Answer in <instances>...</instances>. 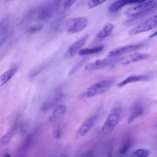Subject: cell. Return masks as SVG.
Wrapping results in <instances>:
<instances>
[{
	"mask_svg": "<svg viewBox=\"0 0 157 157\" xmlns=\"http://www.w3.org/2000/svg\"><path fill=\"white\" fill-rule=\"evenodd\" d=\"M122 112V108L117 107L113 108L109 114L102 128L103 133H111L118 123Z\"/></svg>",
	"mask_w": 157,
	"mask_h": 157,
	"instance_id": "cell-1",
	"label": "cell"
},
{
	"mask_svg": "<svg viewBox=\"0 0 157 157\" xmlns=\"http://www.w3.org/2000/svg\"><path fill=\"white\" fill-rule=\"evenodd\" d=\"M157 6V1H144L138 5L130 8L125 12L128 17H133L141 14L153 9Z\"/></svg>",
	"mask_w": 157,
	"mask_h": 157,
	"instance_id": "cell-2",
	"label": "cell"
},
{
	"mask_svg": "<svg viewBox=\"0 0 157 157\" xmlns=\"http://www.w3.org/2000/svg\"><path fill=\"white\" fill-rule=\"evenodd\" d=\"M114 82L113 80H108L96 83L86 90V95L88 97H91L102 94L110 88Z\"/></svg>",
	"mask_w": 157,
	"mask_h": 157,
	"instance_id": "cell-3",
	"label": "cell"
},
{
	"mask_svg": "<svg viewBox=\"0 0 157 157\" xmlns=\"http://www.w3.org/2000/svg\"><path fill=\"white\" fill-rule=\"evenodd\" d=\"M157 26V14L137 25L128 32L130 36L150 30Z\"/></svg>",
	"mask_w": 157,
	"mask_h": 157,
	"instance_id": "cell-4",
	"label": "cell"
},
{
	"mask_svg": "<svg viewBox=\"0 0 157 157\" xmlns=\"http://www.w3.org/2000/svg\"><path fill=\"white\" fill-rule=\"evenodd\" d=\"M63 95L62 91L59 88L54 89L42 104L41 110L43 112H46L50 109L62 98Z\"/></svg>",
	"mask_w": 157,
	"mask_h": 157,
	"instance_id": "cell-5",
	"label": "cell"
},
{
	"mask_svg": "<svg viewBox=\"0 0 157 157\" xmlns=\"http://www.w3.org/2000/svg\"><path fill=\"white\" fill-rule=\"evenodd\" d=\"M87 20L83 17L69 19L65 23L67 31L72 33L80 32L87 25Z\"/></svg>",
	"mask_w": 157,
	"mask_h": 157,
	"instance_id": "cell-6",
	"label": "cell"
},
{
	"mask_svg": "<svg viewBox=\"0 0 157 157\" xmlns=\"http://www.w3.org/2000/svg\"><path fill=\"white\" fill-rule=\"evenodd\" d=\"M57 8L56 1L45 4L39 10L37 17L38 19L44 20L50 18L55 13L57 12Z\"/></svg>",
	"mask_w": 157,
	"mask_h": 157,
	"instance_id": "cell-7",
	"label": "cell"
},
{
	"mask_svg": "<svg viewBox=\"0 0 157 157\" xmlns=\"http://www.w3.org/2000/svg\"><path fill=\"white\" fill-rule=\"evenodd\" d=\"M117 58H112L102 59H98L86 66L85 68L87 71H92L104 68L107 66L111 65L117 62Z\"/></svg>",
	"mask_w": 157,
	"mask_h": 157,
	"instance_id": "cell-8",
	"label": "cell"
},
{
	"mask_svg": "<svg viewBox=\"0 0 157 157\" xmlns=\"http://www.w3.org/2000/svg\"><path fill=\"white\" fill-rule=\"evenodd\" d=\"M88 36L84 35L81 38L71 45L67 49L64 54V57L66 59H70L73 57L83 46L86 41Z\"/></svg>",
	"mask_w": 157,
	"mask_h": 157,
	"instance_id": "cell-9",
	"label": "cell"
},
{
	"mask_svg": "<svg viewBox=\"0 0 157 157\" xmlns=\"http://www.w3.org/2000/svg\"><path fill=\"white\" fill-rule=\"evenodd\" d=\"M144 45L143 43L128 45L115 49L110 51L108 56L113 57L132 52L141 48Z\"/></svg>",
	"mask_w": 157,
	"mask_h": 157,
	"instance_id": "cell-10",
	"label": "cell"
},
{
	"mask_svg": "<svg viewBox=\"0 0 157 157\" xmlns=\"http://www.w3.org/2000/svg\"><path fill=\"white\" fill-rule=\"evenodd\" d=\"M97 115H94L86 120L77 130V134L80 137L84 136L92 127L97 119Z\"/></svg>",
	"mask_w": 157,
	"mask_h": 157,
	"instance_id": "cell-11",
	"label": "cell"
},
{
	"mask_svg": "<svg viewBox=\"0 0 157 157\" xmlns=\"http://www.w3.org/2000/svg\"><path fill=\"white\" fill-rule=\"evenodd\" d=\"M144 1V0H116L109 5L108 10L110 12H115L127 5L140 3Z\"/></svg>",
	"mask_w": 157,
	"mask_h": 157,
	"instance_id": "cell-12",
	"label": "cell"
},
{
	"mask_svg": "<svg viewBox=\"0 0 157 157\" xmlns=\"http://www.w3.org/2000/svg\"><path fill=\"white\" fill-rule=\"evenodd\" d=\"M149 56V55L147 54L137 53L125 57L121 60L123 64H127L131 62H135L146 59Z\"/></svg>",
	"mask_w": 157,
	"mask_h": 157,
	"instance_id": "cell-13",
	"label": "cell"
},
{
	"mask_svg": "<svg viewBox=\"0 0 157 157\" xmlns=\"http://www.w3.org/2000/svg\"><path fill=\"white\" fill-rule=\"evenodd\" d=\"M66 110V107L64 105H60L57 106L50 116L49 121L53 122L57 120L65 113Z\"/></svg>",
	"mask_w": 157,
	"mask_h": 157,
	"instance_id": "cell-14",
	"label": "cell"
},
{
	"mask_svg": "<svg viewBox=\"0 0 157 157\" xmlns=\"http://www.w3.org/2000/svg\"><path fill=\"white\" fill-rule=\"evenodd\" d=\"M32 140L31 136L30 135L24 140L17 151L16 155L17 157H25L31 144Z\"/></svg>",
	"mask_w": 157,
	"mask_h": 157,
	"instance_id": "cell-15",
	"label": "cell"
},
{
	"mask_svg": "<svg viewBox=\"0 0 157 157\" xmlns=\"http://www.w3.org/2000/svg\"><path fill=\"white\" fill-rule=\"evenodd\" d=\"M149 77L147 75H131L118 83L117 86L119 87H121L130 83L147 80Z\"/></svg>",
	"mask_w": 157,
	"mask_h": 157,
	"instance_id": "cell-16",
	"label": "cell"
},
{
	"mask_svg": "<svg viewBox=\"0 0 157 157\" xmlns=\"http://www.w3.org/2000/svg\"><path fill=\"white\" fill-rule=\"evenodd\" d=\"M17 70V67L10 69L3 73L0 76V86L3 85L13 76Z\"/></svg>",
	"mask_w": 157,
	"mask_h": 157,
	"instance_id": "cell-17",
	"label": "cell"
},
{
	"mask_svg": "<svg viewBox=\"0 0 157 157\" xmlns=\"http://www.w3.org/2000/svg\"><path fill=\"white\" fill-rule=\"evenodd\" d=\"M17 119H16L10 130L2 137L1 140V143L2 145L6 146L10 141L17 124Z\"/></svg>",
	"mask_w": 157,
	"mask_h": 157,
	"instance_id": "cell-18",
	"label": "cell"
},
{
	"mask_svg": "<svg viewBox=\"0 0 157 157\" xmlns=\"http://www.w3.org/2000/svg\"><path fill=\"white\" fill-rule=\"evenodd\" d=\"M113 26V25L112 23H108L105 25L98 33L97 37L99 38H103L108 36L111 34Z\"/></svg>",
	"mask_w": 157,
	"mask_h": 157,
	"instance_id": "cell-19",
	"label": "cell"
},
{
	"mask_svg": "<svg viewBox=\"0 0 157 157\" xmlns=\"http://www.w3.org/2000/svg\"><path fill=\"white\" fill-rule=\"evenodd\" d=\"M104 48L103 46H99L91 48H84L80 50L78 54L81 56L97 53L102 51Z\"/></svg>",
	"mask_w": 157,
	"mask_h": 157,
	"instance_id": "cell-20",
	"label": "cell"
},
{
	"mask_svg": "<svg viewBox=\"0 0 157 157\" xmlns=\"http://www.w3.org/2000/svg\"><path fill=\"white\" fill-rule=\"evenodd\" d=\"M144 109L140 106H136L133 108L132 111L129 116L128 121V123L132 122L137 117L140 116L143 113Z\"/></svg>",
	"mask_w": 157,
	"mask_h": 157,
	"instance_id": "cell-21",
	"label": "cell"
},
{
	"mask_svg": "<svg viewBox=\"0 0 157 157\" xmlns=\"http://www.w3.org/2000/svg\"><path fill=\"white\" fill-rule=\"evenodd\" d=\"M8 25V19L5 17L0 22V36L1 38L3 37L6 32Z\"/></svg>",
	"mask_w": 157,
	"mask_h": 157,
	"instance_id": "cell-22",
	"label": "cell"
},
{
	"mask_svg": "<svg viewBox=\"0 0 157 157\" xmlns=\"http://www.w3.org/2000/svg\"><path fill=\"white\" fill-rule=\"evenodd\" d=\"M149 154L148 150L144 149H140L134 151L131 157H147Z\"/></svg>",
	"mask_w": 157,
	"mask_h": 157,
	"instance_id": "cell-23",
	"label": "cell"
},
{
	"mask_svg": "<svg viewBox=\"0 0 157 157\" xmlns=\"http://www.w3.org/2000/svg\"><path fill=\"white\" fill-rule=\"evenodd\" d=\"M105 1L104 0H89L87 4V6L89 9H90L101 4Z\"/></svg>",
	"mask_w": 157,
	"mask_h": 157,
	"instance_id": "cell-24",
	"label": "cell"
},
{
	"mask_svg": "<svg viewBox=\"0 0 157 157\" xmlns=\"http://www.w3.org/2000/svg\"><path fill=\"white\" fill-rule=\"evenodd\" d=\"M86 59V58H84L77 63L69 72V75H71L74 73L78 68L84 64Z\"/></svg>",
	"mask_w": 157,
	"mask_h": 157,
	"instance_id": "cell-25",
	"label": "cell"
},
{
	"mask_svg": "<svg viewBox=\"0 0 157 157\" xmlns=\"http://www.w3.org/2000/svg\"><path fill=\"white\" fill-rule=\"evenodd\" d=\"M131 145V142L130 140H128L121 147L119 151V154L121 155L124 154L129 150Z\"/></svg>",
	"mask_w": 157,
	"mask_h": 157,
	"instance_id": "cell-26",
	"label": "cell"
},
{
	"mask_svg": "<svg viewBox=\"0 0 157 157\" xmlns=\"http://www.w3.org/2000/svg\"><path fill=\"white\" fill-rule=\"evenodd\" d=\"M42 27L39 25H35L30 27L27 30V32L29 33H34L41 30Z\"/></svg>",
	"mask_w": 157,
	"mask_h": 157,
	"instance_id": "cell-27",
	"label": "cell"
},
{
	"mask_svg": "<svg viewBox=\"0 0 157 157\" xmlns=\"http://www.w3.org/2000/svg\"><path fill=\"white\" fill-rule=\"evenodd\" d=\"M76 1L75 0H64L63 1V6L65 9L70 7Z\"/></svg>",
	"mask_w": 157,
	"mask_h": 157,
	"instance_id": "cell-28",
	"label": "cell"
},
{
	"mask_svg": "<svg viewBox=\"0 0 157 157\" xmlns=\"http://www.w3.org/2000/svg\"><path fill=\"white\" fill-rule=\"evenodd\" d=\"M55 135L57 138H59L60 137V132L59 129H57L55 132Z\"/></svg>",
	"mask_w": 157,
	"mask_h": 157,
	"instance_id": "cell-29",
	"label": "cell"
},
{
	"mask_svg": "<svg viewBox=\"0 0 157 157\" xmlns=\"http://www.w3.org/2000/svg\"><path fill=\"white\" fill-rule=\"evenodd\" d=\"M157 35V31L149 36V38H152Z\"/></svg>",
	"mask_w": 157,
	"mask_h": 157,
	"instance_id": "cell-30",
	"label": "cell"
},
{
	"mask_svg": "<svg viewBox=\"0 0 157 157\" xmlns=\"http://www.w3.org/2000/svg\"><path fill=\"white\" fill-rule=\"evenodd\" d=\"M4 157H11L10 155L8 153H6L5 154Z\"/></svg>",
	"mask_w": 157,
	"mask_h": 157,
	"instance_id": "cell-31",
	"label": "cell"
},
{
	"mask_svg": "<svg viewBox=\"0 0 157 157\" xmlns=\"http://www.w3.org/2000/svg\"><path fill=\"white\" fill-rule=\"evenodd\" d=\"M154 127L155 128H157V121L154 124Z\"/></svg>",
	"mask_w": 157,
	"mask_h": 157,
	"instance_id": "cell-32",
	"label": "cell"
},
{
	"mask_svg": "<svg viewBox=\"0 0 157 157\" xmlns=\"http://www.w3.org/2000/svg\"><path fill=\"white\" fill-rule=\"evenodd\" d=\"M87 157H95L94 156L91 155H89L87 156Z\"/></svg>",
	"mask_w": 157,
	"mask_h": 157,
	"instance_id": "cell-33",
	"label": "cell"
}]
</instances>
